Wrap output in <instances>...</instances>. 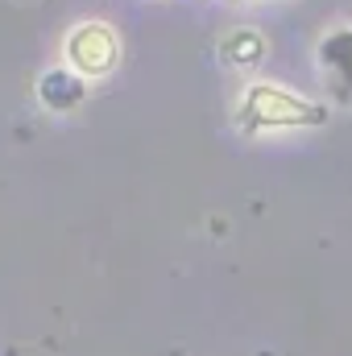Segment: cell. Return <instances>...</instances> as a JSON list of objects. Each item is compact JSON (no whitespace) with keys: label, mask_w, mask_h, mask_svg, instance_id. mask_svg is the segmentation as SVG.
I'll list each match as a JSON object with an SVG mask.
<instances>
[{"label":"cell","mask_w":352,"mask_h":356,"mask_svg":"<svg viewBox=\"0 0 352 356\" xmlns=\"http://www.w3.org/2000/svg\"><path fill=\"white\" fill-rule=\"evenodd\" d=\"M38 99L50 112H75L88 99V79H79L71 67H54L38 79Z\"/></svg>","instance_id":"4"},{"label":"cell","mask_w":352,"mask_h":356,"mask_svg":"<svg viewBox=\"0 0 352 356\" xmlns=\"http://www.w3.org/2000/svg\"><path fill=\"white\" fill-rule=\"evenodd\" d=\"M319 63L336 104H352V29H336L319 42Z\"/></svg>","instance_id":"3"},{"label":"cell","mask_w":352,"mask_h":356,"mask_svg":"<svg viewBox=\"0 0 352 356\" xmlns=\"http://www.w3.org/2000/svg\"><path fill=\"white\" fill-rule=\"evenodd\" d=\"M220 58L228 67H257L265 58V33H257V29H232V33H224Z\"/></svg>","instance_id":"5"},{"label":"cell","mask_w":352,"mask_h":356,"mask_svg":"<svg viewBox=\"0 0 352 356\" xmlns=\"http://www.w3.org/2000/svg\"><path fill=\"white\" fill-rule=\"evenodd\" d=\"M328 116H332L328 104L307 99L282 83L257 79L245 88L237 112H232V124L245 137H257V133H273V129H319V124H328Z\"/></svg>","instance_id":"1"},{"label":"cell","mask_w":352,"mask_h":356,"mask_svg":"<svg viewBox=\"0 0 352 356\" xmlns=\"http://www.w3.org/2000/svg\"><path fill=\"white\" fill-rule=\"evenodd\" d=\"M63 54L79 79H108L120 67V33L108 21H79L67 33Z\"/></svg>","instance_id":"2"}]
</instances>
